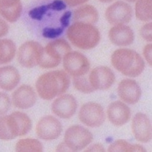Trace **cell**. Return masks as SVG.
<instances>
[{
  "label": "cell",
  "mask_w": 152,
  "mask_h": 152,
  "mask_svg": "<svg viewBox=\"0 0 152 152\" xmlns=\"http://www.w3.org/2000/svg\"><path fill=\"white\" fill-rule=\"evenodd\" d=\"M73 85L76 89L84 93H90L95 91L87 78L84 77V75L83 77H75L73 79Z\"/></svg>",
  "instance_id": "obj_27"
},
{
  "label": "cell",
  "mask_w": 152,
  "mask_h": 152,
  "mask_svg": "<svg viewBox=\"0 0 152 152\" xmlns=\"http://www.w3.org/2000/svg\"><path fill=\"white\" fill-rule=\"evenodd\" d=\"M10 106L9 96L5 93L0 92V116L5 114L9 110Z\"/></svg>",
  "instance_id": "obj_29"
},
{
  "label": "cell",
  "mask_w": 152,
  "mask_h": 152,
  "mask_svg": "<svg viewBox=\"0 0 152 152\" xmlns=\"http://www.w3.org/2000/svg\"><path fill=\"white\" fill-rule=\"evenodd\" d=\"M66 4L62 0H55L52 3L35 7L28 12V16L35 20H41L50 10L61 11L66 8Z\"/></svg>",
  "instance_id": "obj_22"
},
{
  "label": "cell",
  "mask_w": 152,
  "mask_h": 152,
  "mask_svg": "<svg viewBox=\"0 0 152 152\" xmlns=\"http://www.w3.org/2000/svg\"><path fill=\"white\" fill-rule=\"evenodd\" d=\"M109 37L111 42L119 46L130 45L134 41V33L132 29L126 25H117L109 31Z\"/></svg>",
  "instance_id": "obj_17"
},
{
  "label": "cell",
  "mask_w": 152,
  "mask_h": 152,
  "mask_svg": "<svg viewBox=\"0 0 152 152\" xmlns=\"http://www.w3.org/2000/svg\"><path fill=\"white\" fill-rule=\"evenodd\" d=\"M85 151H105V150L102 145L100 144H95L90 146L85 150Z\"/></svg>",
  "instance_id": "obj_35"
},
{
  "label": "cell",
  "mask_w": 152,
  "mask_h": 152,
  "mask_svg": "<svg viewBox=\"0 0 152 152\" xmlns=\"http://www.w3.org/2000/svg\"><path fill=\"white\" fill-rule=\"evenodd\" d=\"M63 66L73 77L85 75L90 69V62L86 57L77 51L69 52L63 57Z\"/></svg>",
  "instance_id": "obj_6"
},
{
  "label": "cell",
  "mask_w": 152,
  "mask_h": 152,
  "mask_svg": "<svg viewBox=\"0 0 152 152\" xmlns=\"http://www.w3.org/2000/svg\"><path fill=\"white\" fill-rule=\"evenodd\" d=\"M115 80L114 73L106 66L95 68L89 75V82L95 90L109 89L113 84Z\"/></svg>",
  "instance_id": "obj_11"
},
{
  "label": "cell",
  "mask_w": 152,
  "mask_h": 152,
  "mask_svg": "<svg viewBox=\"0 0 152 152\" xmlns=\"http://www.w3.org/2000/svg\"><path fill=\"white\" fill-rule=\"evenodd\" d=\"M70 79L62 70L53 71L41 75L36 83L37 92L42 99L51 100L65 93L69 87Z\"/></svg>",
  "instance_id": "obj_1"
},
{
  "label": "cell",
  "mask_w": 152,
  "mask_h": 152,
  "mask_svg": "<svg viewBox=\"0 0 152 152\" xmlns=\"http://www.w3.org/2000/svg\"><path fill=\"white\" fill-rule=\"evenodd\" d=\"M15 150L18 152H41L42 151V145L37 139H24L18 141Z\"/></svg>",
  "instance_id": "obj_25"
},
{
  "label": "cell",
  "mask_w": 152,
  "mask_h": 152,
  "mask_svg": "<svg viewBox=\"0 0 152 152\" xmlns=\"http://www.w3.org/2000/svg\"><path fill=\"white\" fill-rule=\"evenodd\" d=\"M77 102L75 97L70 94H64L57 98L52 105L53 113L63 119L72 117L77 109Z\"/></svg>",
  "instance_id": "obj_13"
},
{
  "label": "cell",
  "mask_w": 152,
  "mask_h": 152,
  "mask_svg": "<svg viewBox=\"0 0 152 152\" xmlns=\"http://www.w3.org/2000/svg\"><path fill=\"white\" fill-rule=\"evenodd\" d=\"M126 1H129V2H131V3H133V2H135L136 1H138V0H126Z\"/></svg>",
  "instance_id": "obj_38"
},
{
  "label": "cell",
  "mask_w": 152,
  "mask_h": 152,
  "mask_svg": "<svg viewBox=\"0 0 152 152\" xmlns=\"http://www.w3.org/2000/svg\"><path fill=\"white\" fill-rule=\"evenodd\" d=\"M44 47L35 41L23 43L18 49V60L24 67L31 68L38 65Z\"/></svg>",
  "instance_id": "obj_7"
},
{
  "label": "cell",
  "mask_w": 152,
  "mask_h": 152,
  "mask_svg": "<svg viewBox=\"0 0 152 152\" xmlns=\"http://www.w3.org/2000/svg\"><path fill=\"white\" fill-rule=\"evenodd\" d=\"M67 37L76 47L84 50L93 49L100 40V33L96 27L80 22H75L68 28Z\"/></svg>",
  "instance_id": "obj_3"
},
{
  "label": "cell",
  "mask_w": 152,
  "mask_h": 152,
  "mask_svg": "<svg viewBox=\"0 0 152 152\" xmlns=\"http://www.w3.org/2000/svg\"><path fill=\"white\" fill-rule=\"evenodd\" d=\"M20 80L18 71L13 66H6L0 68V88L11 91L16 87Z\"/></svg>",
  "instance_id": "obj_20"
},
{
  "label": "cell",
  "mask_w": 152,
  "mask_h": 152,
  "mask_svg": "<svg viewBox=\"0 0 152 152\" xmlns=\"http://www.w3.org/2000/svg\"><path fill=\"white\" fill-rule=\"evenodd\" d=\"M151 23L145 24L141 29V35L144 39L148 41H151Z\"/></svg>",
  "instance_id": "obj_30"
},
{
  "label": "cell",
  "mask_w": 152,
  "mask_h": 152,
  "mask_svg": "<svg viewBox=\"0 0 152 152\" xmlns=\"http://www.w3.org/2000/svg\"><path fill=\"white\" fill-rule=\"evenodd\" d=\"M111 62L118 71L130 77L140 75L145 68L144 61L141 55L129 49L116 50L112 55Z\"/></svg>",
  "instance_id": "obj_2"
},
{
  "label": "cell",
  "mask_w": 152,
  "mask_h": 152,
  "mask_svg": "<svg viewBox=\"0 0 152 152\" xmlns=\"http://www.w3.org/2000/svg\"><path fill=\"white\" fill-rule=\"evenodd\" d=\"M107 115L111 123L116 126H122L130 119L131 112L127 105L122 102L115 101L109 105Z\"/></svg>",
  "instance_id": "obj_16"
},
{
  "label": "cell",
  "mask_w": 152,
  "mask_h": 152,
  "mask_svg": "<svg viewBox=\"0 0 152 152\" xmlns=\"http://www.w3.org/2000/svg\"><path fill=\"white\" fill-rule=\"evenodd\" d=\"M80 120L90 127H98L105 120L102 106L95 102H88L83 105L79 113Z\"/></svg>",
  "instance_id": "obj_8"
},
{
  "label": "cell",
  "mask_w": 152,
  "mask_h": 152,
  "mask_svg": "<svg viewBox=\"0 0 152 152\" xmlns=\"http://www.w3.org/2000/svg\"><path fill=\"white\" fill-rule=\"evenodd\" d=\"M108 151H146V150L140 145H133L124 140H118L110 145Z\"/></svg>",
  "instance_id": "obj_26"
},
{
  "label": "cell",
  "mask_w": 152,
  "mask_h": 152,
  "mask_svg": "<svg viewBox=\"0 0 152 152\" xmlns=\"http://www.w3.org/2000/svg\"><path fill=\"white\" fill-rule=\"evenodd\" d=\"M88 0H64V3L70 7H75L78 5L83 4Z\"/></svg>",
  "instance_id": "obj_34"
},
{
  "label": "cell",
  "mask_w": 152,
  "mask_h": 152,
  "mask_svg": "<svg viewBox=\"0 0 152 152\" xmlns=\"http://www.w3.org/2000/svg\"><path fill=\"white\" fill-rule=\"evenodd\" d=\"M118 92L119 97L129 104L137 103L141 96V89L135 80L124 79L118 86Z\"/></svg>",
  "instance_id": "obj_15"
},
{
  "label": "cell",
  "mask_w": 152,
  "mask_h": 152,
  "mask_svg": "<svg viewBox=\"0 0 152 152\" xmlns=\"http://www.w3.org/2000/svg\"><path fill=\"white\" fill-rule=\"evenodd\" d=\"M132 7L124 1H117L110 6L105 11V15L107 21L115 26L128 23L132 19Z\"/></svg>",
  "instance_id": "obj_9"
},
{
  "label": "cell",
  "mask_w": 152,
  "mask_h": 152,
  "mask_svg": "<svg viewBox=\"0 0 152 152\" xmlns=\"http://www.w3.org/2000/svg\"><path fill=\"white\" fill-rule=\"evenodd\" d=\"M22 9L21 0H0V15L9 22L17 21Z\"/></svg>",
  "instance_id": "obj_19"
},
{
  "label": "cell",
  "mask_w": 152,
  "mask_h": 152,
  "mask_svg": "<svg viewBox=\"0 0 152 152\" xmlns=\"http://www.w3.org/2000/svg\"><path fill=\"white\" fill-rule=\"evenodd\" d=\"M20 136L17 120L13 113L0 117V139L10 140Z\"/></svg>",
  "instance_id": "obj_18"
},
{
  "label": "cell",
  "mask_w": 152,
  "mask_h": 152,
  "mask_svg": "<svg viewBox=\"0 0 152 152\" xmlns=\"http://www.w3.org/2000/svg\"><path fill=\"white\" fill-rule=\"evenodd\" d=\"M93 141V135L87 128L80 125H73L66 131L64 143L72 151L83 150Z\"/></svg>",
  "instance_id": "obj_5"
},
{
  "label": "cell",
  "mask_w": 152,
  "mask_h": 152,
  "mask_svg": "<svg viewBox=\"0 0 152 152\" xmlns=\"http://www.w3.org/2000/svg\"><path fill=\"white\" fill-rule=\"evenodd\" d=\"M16 53V46L10 40H0V65L8 63Z\"/></svg>",
  "instance_id": "obj_23"
},
{
  "label": "cell",
  "mask_w": 152,
  "mask_h": 152,
  "mask_svg": "<svg viewBox=\"0 0 152 152\" xmlns=\"http://www.w3.org/2000/svg\"><path fill=\"white\" fill-rule=\"evenodd\" d=\"M72 16V13L70 11H66L64 13L63 16L60 18V23L64 27H67L69 25L70 18Z\"/></svg>",
  "instance_id": "obj_31"
},
{
  "label": "cell",
  "mask_w": 152,
  "mask_h": 152,
  "mask_svg": "<svg viewBox=\"0 0 152 152\" xmlns=\"http://www.w3.org/2000/svg\"><path fill=\"white\" fill-rule=\"evenodd\" d=\"M99 1L101 2H102V3H109V2L112 1L113 0H99Z\"/></svg>",
  "instance_id": "obj_37"
},
{
  "label": "cell",
  "mask_w": 152,
  "mask_h": 152,
  "mask_svg": "<svg viewBox=\"0 0 152 152\" xmlns=\"http://www.w3.org/2000/svg\"><path fill=\"white\" fill-rule=\"evenodd\" d=\"M37 101V94L34 88L24 85L14 91L12 94V102L15 107L20 109H28L33 106Z\"/></svg>",
  "instance_id": "obj_14"
},
{
  "label": "cell",
  "mask_w": 152,
  "mask_h": 152,
  "mask_svg": "<svg viewBox=\"0 0 152 152\" xmlns=\"http://www.w3.org/2000/svg\"><path fill=\"white\" fill-rule=\"evenodd\" d=\"M144 55L147 60L148 63L151 66V44H148L145 46L144 49Z\"/></svg>",
  "instance_id": "obj_32"
},
{
  "label": "cell",
  "mask_w": 152,
  "mask_h": 152,
  "mask_svg": "<svg viewBox=\"0 0 152 152\" xmlns=\"http://www.w3.org/2000/svg\"><path fill=\"white\" fill-rule=\"evenodd\" d=\"M64 28L62 25L61 26L56 27H45L42 30V35L46 38H55L63 33Z\"/></svg>",
  "instance_id": "obj_28"
},
{
  "label": "cell",
  "mask_w": 152,
  "mask_h": 152,
  "mask_svg": "<svg viewBox=\"0 0 152 152\" xmlns=\"http://www.w3.org/2000/svg\"><path fill=\"white\" fill-rule=\"evenodd\" d=\"M152 0H138L135 6L136 17L138 20L147 21L151 20Z\"/></svg>",
  "instance_id": "obj_24"
},
{
  "label": "cell",
  "mask_w": 152,
  "mask_h": 152,
  "mask_svg": "<svg viewBox=\"0 0 152 152\" xmlns=\"http://www.w3.org/2000/svg\"><path fill=\"white\" fill-rule=\"evenodd\" d=\"M75 22L94 24L98 20V12L91 5H84L76 9L73 14Z\"/></svg>",
  "instance_id": "obj_21"
},
{
  "label": "cell",
  "mask_w": 152,
  "mask_h": 152,
  "mask_svg": "<svg viewBox=\"0 0 152 152\" xmlns=\"http://www.w3.org/2000/svg\"><path fill=\"white\" fill-rule=\"evenodd\" d=\"M9 32V26L7 23L0 18V37L7 35Z\"/></svg>",
  "instance_id": "obj_33"
},
{
  "label": "cell",
  "mask_w": 152,
  "mask_h": 152,
  "mask_svg": "<svg viewBox=\"0 0 152 152\" xmlns=\"http://www.w3.org/2000/svg\"><path fill=\"white\" fill-rule=\"evenodd\" d=\"M71 47L64 39H57L44 48L38 65L42 68H53L58 66L62 58L71 51Z\"/></svg>",
  "instance_id": "obj_4"
},
{
  "label": "cell",
  "mask_w": 152,
  "mask_h": 152,
  "mask_svg": "<svg viewBox=\"0 0 152 152\" xmlns=\"http://www.w3.org/2000/svg\"><path fill=\"white\" fill-rule=\"evenodd\" d=\"M132 127L136 140L146 143L151 139V125L145 114L136 113L133 119Z\"/></svg>",
  "instance_id": "obj_12"
},
{
  "label": "cell",
  "mask_w": 152,
  "mask_h": 152,
  "mask_svg": "<svg viewBox=\"0 0 152 152\" xmlns=\"http://www.w3.org/2000/svg\"><path fill=\"white\" fill-rule=\"evenodd\" d=\"M63 127L60 122L52 116L41 118L37 125V136L41 139L53 140L61 134Z\"/></svg>",
  "instance_id": "obj_10"
},
{
  "label": "cell",
  "mask_w": 152,
  "mask_h": 152,
  "mask_svg": "<svg viewBox=\"0 0 152 152\" xmlns=\"http://www.w3.org/2000/svg\"><path fill=\"white\" fill-rule=\"evenodd\" d=\"M69 150H70L67 147L65 143H62L61 144H60L58 145L57 148V151H67Z\"/></svg>",
  "instance_id": "obj_36"
}]
</instances>
